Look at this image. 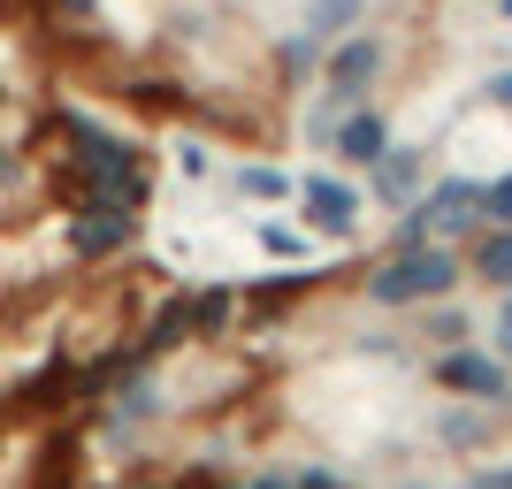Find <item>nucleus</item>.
Masks as SVG:
<instances>
[{
    "label": "nucleus",
    "instance_id": "nucleus-1",
    "mask_svg": "<svg viewBox=\"0 0 512 489\" xmlns=\"http://www.w3.org/2000/svg\"><path fill=\"white\" fill-rule=\"evenodd\" d=\"M54 138H62V192L77 207H123L146 214L153 184H146V153L130 146L123 130L92 123V115H46Z\"/></svg>",
    "mask_w": 512,
    "mask_h": 489
},
{
    "label": "nucleus",
    "instance_id": "nucleus-2",
    "mask_svg": "<svg viewBox=\"0 0 512 489\" xmlns=\"http://www.w3.org/2000/svg\"><path fill=\"white\" fill-rule=\"evenodd\" d=\"M459 291V253L451 245H398V253L367 276L375 306H436V298Z\"/></svg>",
    "mask_w": 512,
    "mask_h": 489
},
{
    "label": "nucleus",
    "instance_id": "nucleus-3",
    "mask_svg": "<svg viewBox=\"0 0 512 489\" xmlns=\"http://www.w3.org/2000/svg\"><path fill=\"white\" fill-rule=\"evenodd\" d=\"M490 222H482V184H436V192H421L413 199V214H406V237L413 245H451V237H482Z\"/></svg>",
    "mask_w": 512,
    "mask_h": 489
},
{
    "label": "nucleus",
    "instance_id": "nucleus-4",
    "mask_svg": "<svg viewBox=\"0 0 512 489\" xmlns=\"http://www.w3.org/2000/svg\"><path fill=\"white\" fill-rule=\"evenodd\" d=\"M436 383H444L451 398H467V405H505L512 367L497 360V352H482V344H451L444 360H436Z\"/></svg>",
    "mask_w": 512,
    "mask_h": 489
},
{
    "label": "nucleus",
    "instance_id": "nucleus-5",
    "mask_svg": "<svg viewBox=\"0 0 512 489\" xmlns=\"http://www.w3.org/2000/svg\"><path fill=\"white\" fill-rule=\"evenodd\" d=\"M130 245H138V214H123V207H77L69 214V260L107 268V260H123Z\"/></svg>",
    "mask_w": 512,
    "mask_h": 489
},
{
    "label": "nucleus",
    "instance_id": "nucleus-6",
    "mask_svg": "<svg viewBox=\"0 0 512 489\" xmlns=\"http://www.w3.org/2000/svg\"><path fill=\"white\" fill-rule=\"evenodd\" d=\"M299 214L314 237H352V222H360V192L344 184V176H306L299 184Z\"/></svg>",
    "mask_w": 512,
    "mask_h": 489
},
{
    "label": "nucleus",
    "instance_id": "nucleus-7",
    "mask_svg": "<svg viewBox=\"0 0 512 489\" xmlns=\"http://www.w3.org/2000/svg\"><path fill=\"white\" fill-rule=\"evenodd\" d=\"M321 77H329V100L360 107L367 85L383 77V46H375V39H337V46H329V69H321Z\"/></svg>",
    "mask_w": 512,
    "mask_h": 489
},
{
    "label": "nucleus",
    "instance_id": "nucleus-8",
    "mask_svg": "<svg viewBox=\"0 0 512 489\" xmlns=\"http://www.w3.org/2000/svg\"><path fill=\"white\" fill-rule=\"evenodd\" d=\"M329 153H337L344 169H375L390 153V123L375 115V107H344V123L329 130Z\"/></svg>",
    "mask_w": 512,
    "mask_h": 489
},
{
    "label": "nucleus",
    "instance_id": "nucleus-9",
    "mask_svg": "<svg viewBox=\"0 0 512 489\" xmlns=\"http://www.w3.org/2000/svg\"><path fill=\"white\" fill-rule=\"evenodd\" d=\"M375 199H383V207H398V214H413V199H421V153H398L390 146L383 161H375Z\"/></svg>",
    "mask_w": 512,
    "mask_h": 489
},
{
    "label": "nucleus",
    "instance_id": "nucleus-10",
    "mask_svg": "<svg viewBox=\"0 0 512 489\" xmlns=\"http://www.w3.org/2000/svg\"><path fill=\"white\" fill-rule=\"evenodd\" d=\"M467 268L490 283V291H512V230H482V237H474V260H467Z\"/></svg>",
    "mask_w": 512,
    "mask_h": 489
},
{
    "label": "nucleus",
    "instance_id": "nucleus-11",
    "mask_svg": "<svg viewBox=\"0 0 512 489\" xmlns=\"http://www.w3.org/2000/svg\"><path fill=\"white\" fill-rule=\"evenodd\" d=\"M360 8H367V0H314V8H306V39H329V46H337L344 31L360 23Z\"/></svg>",
    "mask_w": 512,
    "mask_h": 489
},
{
    "label": "nucleus",
    "instance_id": "nucleus-12",
    "mask_svg": "<svg viewBox=\"0 0 512 489\" xmlns=\"http://www.w3.org/2000/svg\"><path fill=\"white\" fill-rule=\"evenodd\" d=\"M230 306H237V291H199V298H192V321H199V337L230 329Z\"/></svg>",
    "mask_w": 512,
    "mask_h": 489
},
{
    "label": "nucleus",
    "instance_id": "nucleus-13",
    "mask_svg": "<svg viewBox=\"0 0 512 489\" xmlns=\"http://www.w3.org/2000/svg\"><path fill=\"white\" fill-rule=\"evenodd\" d=\"M482 222H490V230H512V176H490V184H482Z\"/></svg>",
    "mask_w": 512,
    "mask_h": 489
},
{
    "label": "nucleus",
    "instance_id": "nucleus-14",
    "mask_svg": "<svg viewBox=\"0 0 512 489\" xmlns=\"http://www.w3.org/2000/svg\"><path fill=\"white\" fill-rule=\"evenodd\" d=\"M260 245H268L276 260H306V230H291V222H268V230H260Z\"/></svg>",
    "mask_w": 512,
    "mask_h": 489
},
{
    "label": "nucleus",
    "instance_id": "nucleus-15",
    "mask_svg": "<svg viewBox=\"0 0 512 489\" xmlns=\"http://www.w3.org/2000/svg\"><path fill=\"white\" fill-rule=\"evenodd\" d=\"M237 184H245L253 199H283V192H291V176H276V169H245Z\"/></svg>",
    "mask_w": 512,
    "mask_h": 489
},
{
    "label": "nucleus",
    "instance_id": "nucleus-16",
    "mask_svg": "<svg viewBox=\"0 0 512 489\" xmlns=\"http://www.w3.org/2000/svg\"><path fill=\"white\" fill-rule=\"evenodd\" d=\"M474 436H482V413H444V444H474Z\"/></svg>",
    "mask_w": 512,
    "mask_h": 489
},
{
    "label": "nucleus",
    "instance_id": "nucleus-17",
    "mask_svg": "<svg viewBox=\"0 0 512 489\" xmlns=\"http://www.w3.org/2000/svg\"><path fill=\"white\" fill-rule=\"evenodd\" d=\"M299 291H306V283H268V291H253V306H260V314H283Z\"/></svg>",
    "mask_w": 512,
    "mask_h": 489
},
{
    "label": "nucleus",
    "instance_id": "nucleus-18",
    "mask_svg": "<svg viewBox=\"0 0 512 489\" xmlns=\"http://www.w3.org/2000/svg\"><path fill=\"white\" fill-rule=\"evenodd\" d=\"M497 360H512V291H505V306H497Z\"/></svg>",
    "mask_w": 512,
    "mask_h": 489
},
{
    "label": "nucleus",
    "instance_id": "nucleus-19",
    "mask_svg": "<svg viewBox=\"0 0 512 489\" xmlns=\"http://www.w3.org/2000/svg\"><path fill=\"white\" fill-rule=\"evenodd\" d=\"M138 489H214V474H176V482H138Z\"/></svg>",
    "mask_w": 512,
    "mask_h": 489
},
{
    "label": "nucleus",
    "instance_id": "nucleus-20",
    "mask_svg": "<svg viewBox=\"0 0 512 489\" xmlns=\"http://www.w3.org/2000/svg\"><path fill=\"white\" fill-rule=\"evenodd\" d=\"M39 8H54V16H92L100 0H39Z\"/></svg>",
    "mask_w": 512,
    "mask_h": 489
},
{
    "label": "nucleus",
    "instance_id": "nucleus-21",
    "mask_svg": "<svg viewBox=\"0 0 512 489\" xmlns=\"http://www.w3.org/2000/svg\"><path fill=\"white\" fill-rule=\"evenodd\" d=\"M467 489H512V467H490V474H474Z\"/></svg>",
    "mask_w": 512,
    "mask_h": 489
},
{
    "label": "nucleus",
    "instance_id": "nucleus-22",
    "mask_svg": "<svg viewBox=\"0 0 512 489\" xmlns=\"http://www.w3.org/2000/svg\"><path fill=\"white\" fill-rule=\"evenodd\" d=\"M490 100H497V107H512V69H505V77H490Z\"/></svg>",
    "mask_w": 512,
    "mask_h": 489
},
{
    "label": "nucleus",
    "instance_id": "nucleus-23",
    "mask_svg": "<svg viewBox=\"0 0 512 489\" xmlns=\"http://www.w3.org/2000/svg\"><path fill=\"white\" fill-rule=\"evenodd\" d=\"M299 489H337V474H299Z\"/></svg>",
    "mask_w": 512,
    "mask_h": 489
},
{
    "label": "nucleus",
    "instance_id": "nucleus-24",
    "mask_svg": "<svg viewBox=\"0 0 512 489\" xmlns=\"http://www.w3.org/2000/svg\"><path fill=\"white\" fill-rule=\"evenodd\" d=\"M245 489H299V482H283V474H260V482H245Z\"/></svg>",
    "mask_w": 512,
    "mask_h": 489
},
{
    "label": "nucleus",
    "instance_id": "nucleus-25",
    "mask_svg": "<svg viewBox=\"0 0 512 489\" xmlns=\"http://www.w3.org/2000/svg\"><path fill=\"white\" fill-rule=\"evenodd\" d=\"M497 16H505V23H512V0H497Z\"/></svg>",
    "mask_w": 512,
    "mask_h": 489
},
{
    "label": "nucleus",
    "instance_id": "nucleus-26",
    "mask_svg": "<svg viewBox=\"0 0 512 489\" xmlns=\"http://www.w3.org/2000/svg\"><path fill=\"white\" fill-rule=\"evenodd\" d=\"M214 489H245V482H214Z\"/></svg>",
    "mask_w": 512,
    "mask_h": 489
},
{
    "label": "nucleus",
    "instance_id": "nucleus-27",
    "mask_svg": "<svg viewBox=\"0 0 512 489\" xmlns=\"http://www.w3.org/2000/svg\"><path fill=\"white\" fill-rule=\"evenodd\" d=\"M406 489H436V482H406Z\"/></svg>",
    "mask_w": 512,
    "mask_h": 489
}]
</instances>
